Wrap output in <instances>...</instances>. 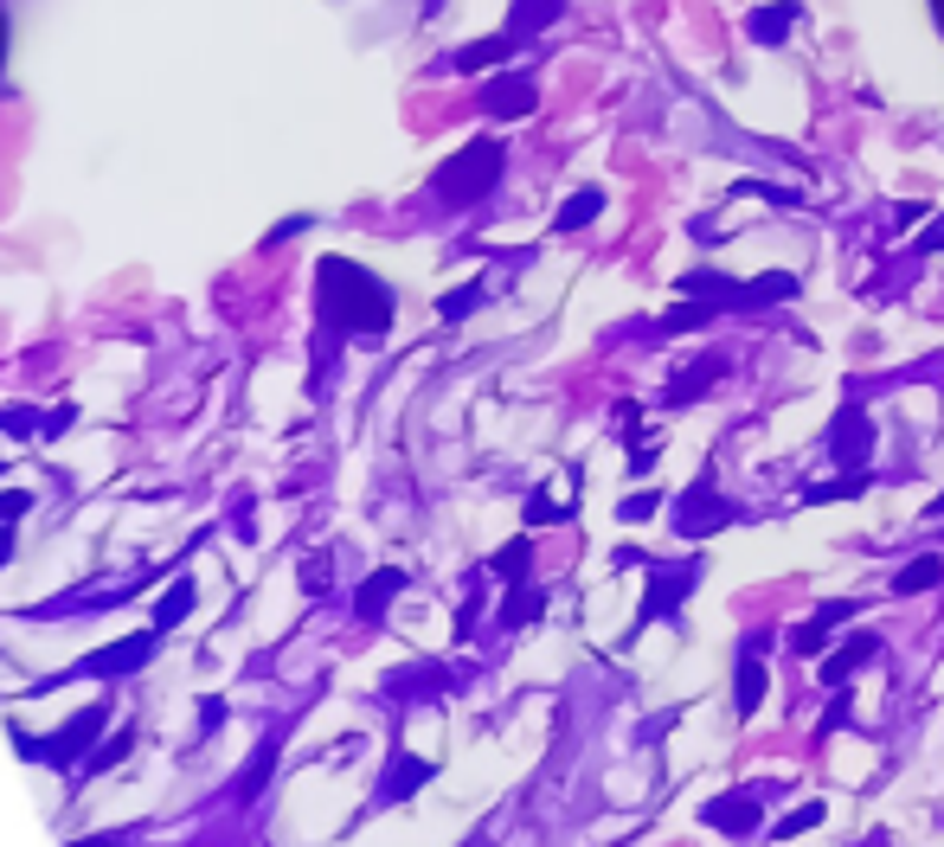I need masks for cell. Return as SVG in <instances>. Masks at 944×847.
<instances>
[{
    "mask_svg": "<svg viewBox=\"0 0 944 847\" xmlns=\"http://www.w3.org/2000/svg\"><path fill=\"white\" fill-rule=\"evenodd\" d=\"M727 520H732V507L714 494V482H707V476H701L694 489L675 501V533H688V540H701V533H714V527H727Z\"/></svg>",
    "mask_w": 944,
    "mask_h": 847,
    "instance_id": "6da1fadb",
    "label": "cell"
},
{
    "mask_svg": "<svg viewBox=\"0 0 944 847\" xmlns=\"http://www.w3.org/2000/svg\"><path fill=\"white\" fill-rule=\"evenodd\" d=\"M803 7L797 0H771V7H752V20H745V39L752 46H784L791 33H797Z\"/></svg>",
    "mask_w": 944,
    "mask_h": 847,
    "instance_id": "7a4b0ae2",
    "label": "cell"
},
{
    "mask_svg": "<svg viewBox=\"0 0 944 847\" xmlns=\"http://www.w3.org/2000/svg\"><path fill=\"white\" fill-rule=\"evenodd\" d=\"M868 443H873V423L848 405V412L835 418V430H829V450H835L842 463H861V456H868Z\"/></svg>",
    "mask_w": 944,
    "mask_h": 847,
    "instance_id": "3957f363",
    "label": "cell"
},
{
    "mask_svg": "<svg viewBox=\"0 0 944 847\" xmlns=\"http://www.w3.org/2000/svg\"><path fill=\"white\" fill-rule=\"evenodd\" d=\"M758 655H765V635H745V668H739V712H758L765 700V668H758Z\"/></svg>",
    "mask_w": 944,
    "mask_h": 847,
    "instance_id": "277c9868",
    "label": "cell"
},
{
    "mask_svg": "<svg viewBox=\"0 0 944 847\" xmlns=\"http://www.w3.org/2000/svg\"><path fill=\"white\" fill-rule=\"evenodd\" d=\"M694 591V565H681V571H655V584H650V604H643V623L650 617H662L675 597H688Z\"/></svg>",
    "mask_w": 944,
    "mask_h": 847,
    "instance_id": "5b68a950",
    "label": "cell"
},
{
    "mask_svg": "<svg viewBox=\"0 0 944 847\" xmlns=\"http://www.w3.org/2000/svg\"><path fill=\"white\" fill-rule=\"evenodd\" d=\"M873 655H880V635H855L842 655H829V661H822V681H829V687H835V681H848V674H855L861 661H873Z\"/></svg>",
    "mask_w": 944,
    "mask_h": 847,
    "instance_id": "8992f818",
    "label": "cell"
},
{
    "mask_svg": "<svg viewBox=\"0 0 944 847\" xmlns=\"http://www.w3.org/2000/svg\"><path fill=\"white\" fill-rule=\"evenodd\" d=\"M707 822H720V829H758V802L752 796H720V802H707Z\"/></svg>",
    "mask_w": 944,
    "mask_h": 847,
    "instance_id": "52a82bcc",
    "label": "cell"
},
{
    "mask_svg": "<svg viewBox=\"0 0 944 847\" xmlns=\"http://www.w3.org/2000/svg\"><path fill=\"white\" fill-rule=\"evenodd\" d=\"M939 578H944V559H939V553H926V559H912L899 578H893V591H899V597H912V591H932Z\"/></svg>",
    "mask_w": 944,
    "mask_h": 847,
    "instance_id": "ba28073f",
    "label": "cell"
},
{
    "mask_svg": "<svg viewBox=\"0 0 944 847\" xmlns=\"http://www.w3.org/2000/svg\"><path fill=\"white\" fill-rule=\"evenodd\" d=\"M681 289H688V295H707V302H720V295L732 302V295H739V282H727V277H707V270H688V277H681Z\"/></svg>",
    "mask_w": 944,
    "mask_h": 847,
    "instance_id": "9c48e42d",
    "label": "cell"
},
{
    "mask_svg": "<svg viewBox=\"0 0 944 847\" xmlns=\"http://www.w3.org/2000/svg\"><path fill=\"white\" fill-rule=\"evenodd\" d=\"M778 295H797V277H784V270H771L765 282H752V289H739V302H778Z\"/></svg>",
    "mask_w": 944,
    "mask_h": 847,
    "instance_id": "30bf717a",
    "label": "cell"
},
{
    "mask_svg": "<svg viewBox=\"0 0 944 847\" xmlns=\"http://www.w3.org/2000/svg\"><path fill=\"white\" fill-rule=\"evenodd\" d=\"M707 321H714V308H707V302H681V308H668V321H662V328L694 334V328H707Z\"/></svg>",
    "mask_w": 944,
    "mask_h": 847,
    "instance_id": "8fae6325",
    "label": "cell"
},
{
    "mask_svg": "<svg viewBox=\"0 0 944 847\" xmlns=\"http://www.w3.org/2000/svg\"><path fill=\"white\" fill-rule=\"evenodd\" d=\"M714 372H720V366H714V359H707V366H694V379H688V385H681V379H675V385H668V405H688V399H694V392H707V385H714Z\"/></svg>",
    "mask_w": 944,
    "mask_h": 847,
    "instance_id": "7c38bea8",
    "label": "cell"
},
{
    "mask_svg": "<svg viewBox=\"0 0 944 847\" xmlns=\"http://www.w3.org/2000/svg\"><path fill=\"white\" fill-rule=\"evenodd\" d=\"M868 489V476H848V482H816L809 489V501H848V494H861Z\"/></svg>",
    "mask_w": 944,
    "mask_h": 847,
    "instance_id": "4fadbf2b",
    "label": "cell"
},
{
    "mask_svg": "<svg viewBox=\"0 0 944 847\" xmlns=\"http://www.w3.org/2000/svg\"><path fill=\"white\" fill-rule=\"evenodd\" d=\"M597 206H604V193L591 187V193H579V200L566 206V218H559V225H584V218H591V212H597Z\"/></svg>",
    "mask_w": 944,
    "mask_h": 847,
    "instance_id": "5bb4252c",
    "label": "cell"
},
{
    "mask_svg": "<svg viewBox=\"0 0 944 847\" xmlns=\"http://www.w3.org/2000/svg\"><path fill=\"white\" fill-rule=\"evenodd\" d=\"M822 642H829V630H822V623H803V630L791 635V648H797V655H816Z\"/></svg>",
    "mask_w": 944,
    "mask_h": 847,
    "instance_id": "9a60e30c",
    "label": "cell"
},
{
    "mask_svg": "<svg viewBox=\"0 0 944 847\" xmlns=\"http://www.w3.org/2000/svg\"><path fill=\"white\" fill-rule=\"evenodd\" d=\"M855 610H861V604H822V610H816V623H822V630H835V623H848Z\"/></svg>",
    "mask_w": 944,
    "mask_h": 847,
    "instance_id": "2e32d148",
    "label": "cell"
},
{
    "mask_svg": "<svg viewBox=\"0 0 944 847\" xmlns=\"http://www.w3.org/2000/svg\"><path fill=\"white\" fill-rule=\"evenodd\" d=\"M643 514H655V494H637V501H624V520H643Z\"/></svg>",
    "mask_w": 944,
    "mask_h": 847,
    "instance_id": "e0dca14e",
    "label": "cell"
},
{
    "mask_svg": "<svg viewBox=\"0 0 944 847\" xmlns=\"http://www.w3.org/2000/svg\"><path fill=\"white\" fill-rule=\"evenodd\" d=\"M926 251H944V225H932V231H926Z\"/></svg>",
    "mask_w": 944,
    "mask_h": 847,
    "instance_id": "ac0fdd59",
    "label": "cell"
},
{
    "mask_svg": "<svg viewBox=\"0 0 944 847\" xmlns=\"http://www.w3.org/2000/svg\"><path fill=\"white\" fill-rule=\"evenodd\" d=\"M0 46H7V33H0Z\"/></svg>",
    "mask_w": 944,
    "mask_h": 847,
    "instance_id": "d6986e66",
    "label": "cell"
}]
</instances>
